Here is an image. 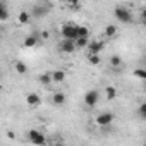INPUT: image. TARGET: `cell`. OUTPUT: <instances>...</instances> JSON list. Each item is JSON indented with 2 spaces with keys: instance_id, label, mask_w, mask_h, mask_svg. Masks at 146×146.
<instances>
[{
  "instance_id": "obj_5",
  "label": "cell",
  "mask_w": 146,
  "mask_h": 146,
  "mask_svg": "<svg viewBox=\"0 0 146 146\" xmlns=\"http://www.w3.org/2000/svg\"><path fill=\"white\" fill-rule=\"evenodd\" d=\"M50 7H52V5H48V4H38V5H35V7L31 9V14H33L35 17H43V16H46V14L50 12Z\"/></svg>"
},
{
  "instance_id": "obj_12",
  "label": "cell",
  "mask_w": 146,
  "mask_h": 146,
  "mask_svg": "<svg viewBox=\"0 0 146 146\" xmlns=\"http://www.w3.org/2000/svg\"><path fill=\"white\" fill-rule=\"evenodd\" d=\"M38 41H40V38H38L36 35H29V36H26V40H24V46L31 48V46H35Z\"/></svg>"
},
{
  "instance_id": "obj_28",
  "label": "cell",
  "mask_w": 146,
  "mask_h": 146,
  "mask_svg": "<svg viewBox=\"0 0 146 146\" xmlns=\"http://www.w3.org/2000/svg\"><path fill=\"white\" fill-rule=\"evenodd\" d=\"M0 79H2V70H0Z\"/></svg>"
},
{
  "instance_id": "obj_3",
  "label": "cell",
  "mask_w": 146,
  "mask_h": 146,
  "mask_svg": "<svg viewBox=\"0 0 146 146\" xmlns=\"http://www.w3.org/2000/svg\"><path fill=\"white\" fill-rule=\"evenodd\" d=\"M113 16H115L117 21H120L124 24H129L132 21V14H131V11L127 7H115L113 9Z\"/></svg>"
},
{
  "instance_id": "obj_17",
  "label": "cell",
  "mask_w": 146,
  "mask_h": 146,
  "mask_svg": "<svg viewBox=\"0 0 146 146\" xmlns=\"http://www.w3.org/2000/svg\"><path fill=\"white\" fill-rule=\"evenodd\" d=\"M14 69H16L17 74H26V72H28V65H26L24 62H21V60L14 64Z\"/></svg>"
},
{
  "instance_id": "obj_9",
  "label": "cell",
  "mask_w": 146,
  "mask_h": 146,
  "mask_svg": "<svg viewBox=\"0 0 146 146\" xmlns=\"http://www.w3.org/2000/svg\"><path fill=\"white\" fill-rule=\"evenodd\" d=\"M64 81H65V70H64V69H57V70L52 72V83L60 84V83H64Z\"/></svg>"
},
{
  "instance_id": "obj_27",
  "label": "cell",
  "mask_w": 146,
  "mask_h": 146,
  "mask_svg": "<svg viewBox=\"0 0 146 146\" xmlns=\"http://www.w3.org/2000/svg\"><path fill=\"white\" fill-rule=\"evenodd\" d=\"M52 146H65V144H62V143H57V144H52Z\"/></svg>"
},
{
  "instance_id": "obj_8",
  "label": "cell",
  "mask_w": 146,
  "mask_h": 146,
  "mask_svg": "<svg viewBox=\"0 0 146 146\" xmlns=\"http://www.w3.org/2000/svg\"><path fill=\"white\" fill-rule=\"evenodd\" d=\"M58 50H60V52H64V53H72V52L76 50V45H74V41L62 40V41H60V45H58Z\"/></svg>"
},
{
  "instance_id": "obj_19",
  "label": "cell",
  "mask_w": 146,
  "mask_h": 146,
  "mask_svg": "<svg viewBox=\"0 0 146 146\" xmlns=\"http://www.w3.org/2000/svg\"><path fill=\"white\" fill-rule=\"evenodd\" d=\"M65 100H67V98H65L64 93H55V95H53V103H55V105H64Z\"/></svg>"
},
{
  "instance_id": "obj_10",
  "label": "cell",
  "mask_w": 146,
  "mask_h": 146,
  "mask_svg": "<svg viewBox=\"0 0 146 146\" xmlns=\"http://www.w3.org/2000/svg\"><path fill=\"white\" fill-rule=\"evenodd\" d=\"M26 103H28L29 107H38V105L41 103V98H40L36 93H28V95H26Z\"/></svg>"
},
{
  "instance_id": "obj_18",
  "label": "cell",
  "mask_w": 146,
  "mask_h": 146,
  "mask_svg": "<svg viewBox=\"0 0 146 146\" xmlns=\"http://www.w3.org/2000/svg\"><path fill=\"white\" fill-rule=\"evenodd\" d=\"M78 38H90V29L86 26H78Z\"/></svg>"
},
{
  "instance_id": "obj_26",
  "label": "cell",
  "mask_w": 146,
  "mask_h": 146,
  "mask_svg": "<svg viewBox=\"0 0 146 146\" xmlns=\"http://www.w3.org/2000/svg\"><path fill=\"white\" fill-rule=\"evenodd\" d=\"M7 136H9V137H11V139H16V134H14V132H12V131H7Z\"/></svg>"
},
{
  "instance_id": "obj_24",
  "label": "cell",
  "mask_w": 146,
  "mask_h": 146,
  "mask_svg": "<svg viewBox=\"0 0 146 146\" xmlns=\"http://www.w3.org/2000/svg\"><path fill=\"white\" fill-rule=\"evenodd\" d=\"M137 115H139L141 119H146V103H141V105L137 107Z\"/></svg>"
},
{
  "instance_id": "obj_14",
  "label": "cell",
  "mask_w": 146,
  "mask_h": 146,
  "mask_svg": "<svg viewBox=\"0 0 146 146\" xmlns=\"http://www.w3.org/2000/svg\"><path fill=\"white\" fill-rule=\"evenodd\" d=\"M117 31H119V28H117L115 24H108V26L105 28V36H107V38H113V36L117 35Z\"/></svg>"
},
{
  "instance_id": "obj_23",
  "label": "cell",
  "mask_w": 146,
  "mask_h": 146,
  "mask_svg": "<svg viewBox=\"0 0 146 146\" xmlns=\"http://www.w3.org/2000/svg\"><path fill=\"white\" fill-rule=\"evenodd\" d=\"M88 62L91 65H98L102 62V58H100V55H88Z\"/></svg>"
},
{
  "instance_id": "obj_7",
  "label": "cell",
  "mask_w": 146,
  "mask_h": 146,
  "mask_svg": "<svg viewBox=\"0 0 146 146\" xmlns=\"http://www.w3.org/2000/svg\"><path fill=\"white\" fill-rule=\"evenodd\" d=\"M113 122V113H110V112H103V113H100L98 117H96V124L100 125V127H107V125H110Z\"/></svg>"
},
{
  "instance_id": "obj_22",
  "label": "cell",
  "mask_w": 146,
  "mask_h": 146,
  "mask_svg": "<svg viewBox=\"0 0 146 146\" xmlns=\"http://www.w3.org/2000/svg\"><path fill=\"white\" fill-rule=\"evenodd\" d=\"M134 76H136L137 79L144 81V79H146V70H144V69H136V70H134Z\"/></svg>"
},
{
  "instance_id": "obj_2",
  "label": "cell",
  "mask_w": 146,
  "mask_h": 146,
  "mask_svg": "<svg viewBox=\"0 0 146 146\" xmlns=\"http://www.w3.org/2000/svg\"><path fill=\"white\" fill-rule=\"evenodd\" d=\"M28 139H29V143L35 144V146H45V144H46V136H45L41 131H38V129H31V131L28 132Z\"/></svg>"
},
{
  "instance_id": "obj_13",
  "label": "cell",
  "mask_w": 146,
  "mask_h": 146,
  "mask_svg": "<svg viewBox=\"0 0 146 146\" xmlns=\"http://www.w3.org/2000/svg\"><path fill=\"white\" fill-rule=\"evenodd\" d=\"M38 83L43 84V86H48L52 83V74H50V72H43V74L38 78Z\"/></svg>"
},
{
  "instance_id": "obj_21",
  "label": "cell",
  "mask_w": 146,
  "mask_h": 146,
  "mask_svg": "<svg viewBox=\"0 0 146 146\" xmlns=\"http://www.w3.org/2000/svg\"><path fill=\"white\" fill-rule=\"evenodd\" d=\"M17 19H19V23H21V24H28V23H29V19H31V14L23 11V12L19 14V17H17Z\"/></svg>"
},
{
  "instance_id": "obj_20",
  "label": "cell",
  "mask_w": 146,
  "mask_h": 146,
  "mask_svg": "<svg viewBox=\"0 0 146 146\" xmlns=\"http://www.w3.org/2000/svg\"><path fill=\"white\" fill-rule=\"evenodd\" d=\"M88 43H90V38H78V40L74 41L76 48H86V46H88Z\"/></svg>"
},
{
  "instance_id": "obj_1",
  "label": "cell",
  "mask_w": 146,
  "mask_h": 146,
  "mask_svg": "<svg viewBox=\"0 0 146 146\" xmlns=\"http://www.w3.org/2000/svg\"><path fill=\"white\" fill-rule=\"evenodd\" d=\"M60 35L67 41H76L78 40V24H64L60 29Z\"/></svg>"
},
{
  "instance_id": "obj_4",
  "label": "cell",
  "mask_w": 146,
  "mask_h": 146,
  "mask_svg": "<svg viewBox=\"0 0 146 146\" xmlns=\"http://www.w3.org/2000/svg\"><path fill=\"white\" fill-rule=\"evenodd\" d=\"M98 100H100V93H98L96 90H90V91H86V95H84V103H86V107H90V108L96 107Z\"/></svg>"
},
{
  "instance_id": "obj_16",
  "label": "cell",
  "mask_w": 146,
  "mask_h": 146,
  "mask_svg": "<svg viewBox=\"0 0 146 146\" xmlns=\"http://www.w3.org/2000/svg\"><path fill=\"white\" fill-rule=\"evenodd\" d=\"M105 96H107V100H115L117 98V90L113 86H107L105 88Z\"/></svg>"
},
{
  "instance_id": "obj_6",
  "label": "cell",
  "mask_w": 146,
  "mask_h": 146,
  "mask_svg": "<svg viewBox=\"0 0 146 146\" xmlns=\"http://www.w3.org/2000/svg\"><path fill=\"white\" fill-rule=\"evenodd\" d=\"M103 46H105V41H100V40H90V43H88V50H90V55H98L102 50H103Z\"/></svg>"
},
{
  "instance_id": "obj_15",
  "label": "cell",
  "mask_w": 146,
  "mask_h": 146,
  "mask_svg": "<svg viewBox=\"0 0 146 146\" xmlns=\"http://www.w3.org/2000/svg\"><path fill=\"white\" fill-rule=\"evenodd\" d=\"M9 9H7V5L4 4V2H0V21H7L9 19Z\"/></svg>"
},
{
  "instance_id": "obj_11",
  "label": "cell",
  "mask_w": 146,
  "mask_h": 146,
  "mask_svg": "<svg viewBox=\"0 0 146 146\" xmlns=\"http://www.w3.org/2000/svg\"><path fill=\"white\" fill-rule=\"evenodd\" d=\"M110 65H112V69L117 72V70H120L119 67L122 65V58H120V55H112L110 57Z\"/></svg>"
},
{
  "instance_id": "obj_25",
  "label": "cell",
  "mask_w": 146,
  "mask_h": 146,
  "mask_svg": "<svg viewBox=\"0 0 146 146\" xmlns=\"http://www.w3.org/2000/svg\"><path fill=\"white\" fill-rule=\"evenodd\" d=\"M70 7H72V9H79V7H81V4H78V2H72V4H70Z\"/></svg>"
}]
</instances>
